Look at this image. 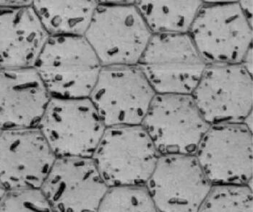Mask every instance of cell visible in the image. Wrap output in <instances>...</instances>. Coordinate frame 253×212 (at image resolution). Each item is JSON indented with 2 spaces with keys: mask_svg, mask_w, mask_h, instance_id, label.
Masks as SVG:
<instances>
[{
  "mask_svg": "<svg viewBox=\"0 0 253 212\" xmlns=\"http://www.w3.org/2000/svg\"><path fill=\"white\" fill-rule=\"evenodd\" d=\"M152 35L135 1H98L84 38L109 67L137 65Z\"/></svg>",
  "mask_w": 253,
  "mask_h": 212,
  "instance_id": "cell-1",
  "label": "cell"
},
{
  "mask_svg": "<svg viewBox=\"0 0 253 212\" xmlns=\"http://www.w3.org/2000/svg\"><path fill=\"white\" fill-rule=\"evenodd\" d=\"M103 67L84 36L49 37L34 68L51 98H88Z\"/></svg>",
  "mask_w": 253,
  "mask_h": 212,
  "instance_id": "cell-2",
  "label": "cell"
},
{
  "mask_svg": "<svg viewBox=\"0 0 253 212\" xmlns=\"http://www.w3.org/2000/svg\"><path fill=\"white\" fill-rule=\"evenodd\" d=\"M160 154L142 126L106 129L93 159L109 188L145 186Z\"/></svg>",
  "mask_w": 253,
  "mask_h": 212,
  "instance_id": "cell-3",
  "label": "cell"
},
{
  "mask_svg": "<svg viewBox=\"0 0 253 212\" xmlns=\"http://www.w3.org/2000/svg\"><path fill=\"white\" fill-rule=\"evenodd\" d=\"M189 35L207 65L242 64L253 48V25L239 1H204Z\"/></svg>",
  "mask_w": 253,
  "mask_h": 212,
  "instance_id": "cell-4",
  "label": "cell"
},
{
  "mask_svg": "<svg viewBox=\"0 0 253 212\" xmlns=\"http://www.w3.org/2000/svg\"><path fill=\"white\" fill-rule=\"evenodd\" d=\"M137 65L156 94L192 95L207 63L189 34H153Z\"/></svg>",
  "mask_w": 253,
  "mask_h": 212,
  "instance_id": "cell-5",
  "label": "cell"
},
{
  "mask_svg": "<svg viewBox=\"0 0 253 212\" xmlns=\"http://www.w3.org/2000/svg\"><path fill=\"white\" fill-rule=\"evenodd\" d=\"M37 127L56 157L85 158L107 129L89 98H51Z\"/></svg>",
  "mask_w": 253,
  "mask_h": 212,
  "instance_id": "cell-6",
  "label": "cell"
},
{
  "mask_svg": "<svg viewBox=\"0 0 253 212\" xmlns=\"http://www.w3.org/2000/svg\"><path fill=\"white\" fill-rule=\"evenodd\" d=\"M142 126L160 156L195 155L210 125L191 95L156 94Z\"/></svg>",
  "mask_w": 253,
  "mask_h": 212,
  "instance_id": "cell-7",
  "label": "cell"
},
{
  "mask_svg": "<svg viewBox=\"0 0 253 212\" xmlns=\"http://www.w3.org/2000/svg\"><path fill=\"white\" fill-rule=\"evenodd\" d=\"M210 126L241 124L253 113V74L242 64L207 65L191 95Z\"/></svg>",
  "mask_w": 253,
  "mask_h": 212,
  "instance_id": "cell-8",
  "label": "cell"
},
{
  "mask_svg": "<svg viewBox=\"0 0 253 212\" xmlns=\"http://www.w3.org/2000/svg\"><path fill=\"white\" fill-rule=\"evenodd\" d=\"M156 93L137 65L103 67L89 97L106 127L141 126Z\"/></svg>",
  "mask_w": 253,
  "mask_h": 212,
  "instance_id": "cell-9",
  "label": "cell"
},
{
  "mask_svg": "<svg viewBox=\"0 0 253 212\" xmlns=\"http://www.w3.org/2000/svg\"><path fill=\"white\" fill-rule=\"evenodd\" d=\"M195 156L212 185H252L253 131L244 123L211 126Z\"/></svg>",
  "mask_w": 253,
  "mask_h": 212,
  "instance_id": "cell-10",
  "label": "cell"
},
{
  "mask_svg": "<svg viewBox=\"0 0 253 212\" xmlns=\"http://www.w3.org/2000/svg\"><path fill=\"white\" fill-rule=\"evenodd\" d=\"M145 186L159 212H199L213 185L195 155H167Z\"/></svg>",
  "mask_w": 253,
  "mask_h": 212,
  "instance_id": "cell-11",
  "label": "cell"
},
{
  "mask_svg": "<svg viewBox=\"0 0 253 212\" xmlns=\"http://www.w3.org/2000/svg\"><path fill=\"white\" fill-rule=\"evenodd\" d=\"M57 157L38 127L0 132V183L7 191L41 189Z\"/></svg>",
  "mask_w": 253,
  "mask_h": 212,
  "instance_id": "cell-12",
  "label": "cell"
},
{
  "mask_svg": "<svg viewBox=\"0 0 253 212\" xmlns=\"http://www.w3.org/2000/svg\"><path fill=\"white\" fill-rule=\"evenodd\" d=\"M108 189L85 157H57L41 188L54 212H97Z\"/></svg>",
  "mask_w": 253,
  "mask_h": 212,
  "instance_id": "cell-13",
  "label": "cell"
},
{
  "mask_svg": "<svg viewBox=\"0 0 253 212\" xmlns=\"http://www.w3.org/2000/svg\"><path fill=\"white\" fill-rule=\"evenodd\" d=\"M51 97L34 68L0 70V129L37 127Z\"/></svg>",
  "mask_w": 253,
  "mask_h": 212,
  "instance_id": "cell-14",
  "label": "cell"
},
{
  "mask_svg": "<svg viewBox=\"0 0 253 212\" xmlns=\"http://www.w3.org/2000/svg\"><path fill=\"white\" fill-rule=\"evenodd\" d=\"M49 38L34 4L0 7V68H34Z\"/></svg>",
  "mask_w": 253,
  "mask_h": 212,
  "instance_id": "cell-15",
  "label": "cell"
},
{
  "mask_svg": "<svg viewBox=\"0 0 253 212\" xmlns=\"http://www.w3.org/2000/svg\"><path fill=\"white\" fill-rule=\"evenodd\" d=\"M98 6L86 0L34 1V7L49 37L84 36Z\"/></svg>",
  "mask_w": 253,
  "mask_h": 212,
  "instance_id": "cell-16",
  "label": "cell"
},
{
  "mask_svg": "<svg viewBox=\"0 0 253 212\" xmlns=\"http://www.w3.org/2000/svg\"><path fill=\"white\" fill-rule=\"evenodd\" d=\"M152 34H189L203 1H135Z\"/></svg>",
  "mask_w": 253,
  "mask_h": 212,
  "instance_id": "cell-17",
  "label": "cell"
},
{
  "mask_svg": "<svg viewBox=\"0 0 253 212\" xmlns=\"http://www.w3.org/2000/svg\"><path fill=\"white\" fill-rule=\"evenodd\" d=\"M199 212H253L252 185H213Z\"/></svg>",
  "mask_w": 253,
  "mask_h": 212,
  "instance_id": "cell-18",
  "label": "cell"
},
{
  "mask_svg": "<svg viewBox=\"0 0 253 212\" xmlns=\"http://www.w3.org/2000/svg\"><path fill=\"white\" fill-rule=\"evenodd\" d=\"M97 212H159L146 186L109 188Z\"/></svg>",
  "mask_w": 253,
  "mask_h": 212,
  "instance_id": "cell-19",
  "label": "cell"
},
{
  "mask_svg": "<svg viewBox=\"0 0 253 212\" xmlns=\"http://www.w3.org/2000/svg\"><path fill=\"white\" fill-rule=\"evenodd\" d=\"M0 212H54L41 189L7 191L0 202Z\"/></svg>",
  "mask_w": 253,
  "mask_h": 212,
  "instance_id": "cell-20",
  "label": "cell"
},
{
  "mask_svg": "<svg viewBox=\"0 0 253 212\" xmlns=\"http://www.w3.org/2000/svg\"><path fill=\"white\" fill-rule=\"evenodd\" d=\"M33 4H34V1H27V0H1L0 1V7L18 8V7L33 5Z\"/></svg>",
  "mask_w": 253,
  "mask_h": 212,
  "instance_id": "cell-21",
  "label": "cell"
},
{
  "mask_svg": "<svg viewBox=\"0 0 253 212\" xmlns=\"http://www.w3.org/2000/svg\"><path fill=\"white\" fill-rule=\"evenodd\" d=\"M247 19L253 25V1H239Z\"/></svg>",
  "mask_w": 253,
  "mask_h": 212,
  "instance_id": "cell-22",
  "label": "cell"
},
{
  "mask_svg": "<svg viewBox=\"0 0 253 212\" xmlns=\"http://www.w3.org/2000/svg\"><path fill=\"white\" fill-rule=\"evenodd\" d=\"M6 192H7V191L4 189V187H3L2 185H1V183H0V202H1V199H2L3 197H4Z\"/></svg>",
  "mask_w": 253,
  "mask_h": 212,
  "instance_id": "cell-23",
  "label": "cell"
},
{
  "mask_svg": "<svg viewBox=\"0 0 253 212\" xmlns=\"http://www.w3.org/2000/svg\"><path fill=\"white\" fill-rule=\"evenodd\" d=\"M0 132H1V129H0Z\"/></svg>",
  "mask_w": 253,
  "mask_h": 212,
  "instance_id": "cell-24",
  "label": "cell"
},
{
  "mask_svg": "<svg viewBox=\"0 0 253 212\" xmlns=\"http://www.w3.org/2000/svg\"><path fill=\"white\" fill-rule=\"evenodd\" d=\"M0 70H1V68H0Z\"/></svg>",
  "mask_w": 253,
  "mask_h": 212,
  "instance_id": "cell-25",
  "label": "cell"
}]
</instances>
